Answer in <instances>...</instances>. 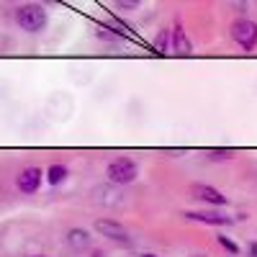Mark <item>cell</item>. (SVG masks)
Returning <instances> with one entry per match:
<instances>
[{
    "instance_id": "6da1fadb",
    "label": "cell",
    "mask_w": 257,
    "mask_h": 257,
    "mask_svg": "<svg viewBox=\"0 0 257 257\" xmlns=\"http://www.w3.org/2000/svg\"><path fill=\"white\" fill-rule=\"evenodd\" d=\"M16 24L24 29L26 34H41L49 24V16L47 8L41 3H26L16 11Z\"/></svg>"
},
{
    "instance_id": "7a4b0ae2",
    "label": "cell",
    "mask_w": 257,
    "mask_h": 257,
    "mask_svg": "<svg viewBox=\"0 0 257 257\" xmlns=\"http://www.w3.org/2000/svg\"><path fill=\"white\" fill-rule=\"evenodd\" d=\"M105 178L111 185H132L139 178V165L132 157H116L105 167Z\"/></svg>"
},
{
    "instance_id": "3957f363",
    "label": "cell",
    "mask_w": 257,
    "mask_h": 257,
    "mask_svg": "<svg viewBox=\"0 0 257 257\" xmlns=\"http://www.w3.org/2000/svg\"><path fill=\"white\" fill-rule=\"evenodd\" d=\"M229 34L234 39V44H237L239 49H244V52H252L257 47V24H254L252 18H244V16L237 18L231 24Z\"/></svg>"
},
{
    "instance_id": "277c9868",
    "label": "cell",
    "mask_w": 257,
    "mask_h": 257,
    "mask_svg": "<svg viewBox=\"0 0 257 257\" xmlns=\"http://www.w3.org/2000/svg\"><path fill=\"white\" fill-rule=\"evenodd\" d=\"M95 231L100 234V237L111 239V242H118V244H126V247L134 242L132 234H128V229H126L123 224L113 221V219H98V221H95Z\"/></svg>"
},
{
    "instance_id": "5b68a950",
    "label": "cell",
    "mask_w": 257,
    "mask_h": 257,
    "mask_svg": "<svg viewBox=\"0 0 257 257\" xmlns=\"http://www.w3.org/2000/svg\"><path fill=\"white\" fill-rule=\"evenodd\" d=\"M41 180H44V170L36 167V165H29L18 173L16 178V188L24 193V196H34V193L41 188Z\"/></svg>"
},
{
    "instance_id": "8992f818",
    "label": "cell",
    "mask_w": 257,
    "mask_h": 257,
    "mask_svg": "<svg viewBox=\"0 0 257 257\" xmlns=\"http://www.w3.org/2000/svg\"><path fill=\"white\" fill-rule=\"evenodd\" d=\"M190 196L196 198V201H201V203H206V206H216V208H221V206L229 203V198L224 196L219 188L206 185V183H193L190 185Z\"/></svg>"
},
{
    "instance_id": "52a82bcc",
    "label": "cell",
    "mask_w": 257,
    "mask_h": 257,
    "mask_svg": "<svg viewBox=\"0 0 257 257\" xmlns=\"http://www.w3.org/2000/svg\"><path fill=\"white\" fill-rule=\"evenodd\" d=\"M183 216L190 219V221L208 224V226H229V224H234V219L226 216V213H221V211H185Z\"/></svg>"
},
{
    "instance_id": "ba28073f",
    "label": "cell",
    "mask_w": 257,
    "mask_h": 257,
    "mask_svg": "<svg viewBox=\"0 0 257 257\" xmlns=\"http://www.w3.org/2000/svg\"><path fill=\"white\" fill-rule=\"evenodd\" d=\"M64 242L70 244V249L75 252H82V249H90L93 244V237H90V231L88 229H82V226H75L67 231V237H64Z\"/></svg>"
},
{
    "instance_id": "9c48e42d",
    "label": "cell",
    "mask_w": 257,
    "mask_h": 257,
    "mask_svg": "<svg viewBox=\"0 0 257 257\" xmlns=\"http://www.w3.org/2000/svg\"><path fill=\"white\" fill-rule=\"evenodd\" d=\"M170 36H173V41H170V49H173L178 57H190V54H193V44H190V39L185 36V31H183L180 24L170 31Z\"/></svg>"
},
{
    "instance_id": "30bf717a",
    "label": "cell",
    "mask_w": 257,
    "mask_h": 257,
    "mask_svg": "<svg viewBox=\"0 0 257 257\" xmlns=\"http://www.w3.org/2000/svg\"><path fill=\"white\" fill-rule=\"evenodd\" d=\"M93 196H95V201L103 203V206H116V203H121V198H113V196H118V193H116L113 188H108V185H98V188L93 190Z\"/></svg>"
},
{
    "instance_id": "8fae6325",
    "label": "cell",
    "mask_w": 257,
    "mask_h": 257,
    "mask_svg": "<svg viewBox=\"0 0 257 257\" xmlns=\"http://www.w3.org/2000/svg\"><path fill=\"white\" fill-rule=\"evenodd\" d=\"M44 175H47L49 185H59V183H64V178H67V167L64 165H52Z\"/></svg>"
},
{
    "instance_id": "7c38bea8",
    "label": "cell",
    "mask_w": 257,
    "mask_h": 257,
    "mask_svg": "<svg viewBox=\"0 0 257 257\" xmlns=\"http://www.w3.org/2000/svg\"><path fill=\"white\" fill-rule=\"evenodd\" d=\"M167 49H170V31L162 29L155 36V54H167Z\"/></svg>"
},
{
    "instance_id": "4fadbf2b",
    "label": "cell",
    "mask_w": 257,
    "mask_h": 257,
    "mask_svg": "<svg viewBox=\"0 0 257 257\" xmlns=\"http://www.w3.org/2000/svg\"><path fill=\"white\" fill-rule=\"evenodd\" d=\"M216 242H219V244H221V247H224V249L231 254V257H237V254L242 252V249H239V244L234 242L231 237H226V234H219V237H216Z\"/></svg>"
},
{
    "instance_id": "5bb4252c",
    "label": "cell",
    "mask_w": 257,
    "mask_h": 257,
    "mask_svg": "<svg viewBox=\"0 0 257 257\" xmlns=\"http://www.w3.org/2000/svg\"><path fill=\"white\" fill-rule=\"evenodd\" d=\"M142 3H144V0H116V6H118L121 11H137Z\"/></svg>"
},
{
    "instance_id": "9a60e30c",
    "label": "cell",
    "mask_w": 257,
    "mask_h": 257,
    "mask_svg": "<svg viewBox=\"0 0 257 257\" xmlns=\"http://www.w3.org/2000/svg\"><path fill=\"white\" fill-rule=\"evenodd\" d=\"M208 157H213V160H231L234 152H231V149H211Z\"/></svg>"
},
{
    "instance_id": "2e32d148",
    "label": "cell",
    "mask_w": 257,
    "mask_h": 257,
    "mask_svg": "<svg viewBox=\"0 0 257 257\" xmlns=\"http://www.w3.org/2000/svg\"><path fill=\"white\" fill-rule=\"evenodd\" d=\"M249 257H257V242H249Z\"/></svg>"
},
{
    "instance_id": "e0dca14e",
    "label": "cell",
    "mask_w": 257,
    "mask_h": 257,
    "mask_svg": "<svg viewBox=\"0 0 257 257\" xmlns=\"http://www.w3.org/2000/svg\"><path fill=\"white\" fill-rule=\"evenodd\" d=\"M139 257H157V254H155V252H142Z\"/></svg>"
},
{
    "instance_id": "ac0fdd59",
    "label": "cell",
    "mask_w": 257,
    "mask_h": 257,
    "mask_svg": "<svg viewBox=\"0 0 257 257\" xmlns=\"http://www.w3.org/2000/svg\"><path fill=\"white\" fill-rule=\"evenodd\" d=\"M29 257H44V254H29Z\"/></svg>"
},
{
    "instance_id": "d6986e66",
    "label": "cell",
    "mask_w": 257,
    "mask_h": 257,
    "mask_svg": "<svg viewBox=\"0 0 257 257\" xmlns=\"http://www.w3.org/2000/svg\"><path fill=\"white\" fill-rule=\"evenodd\" d=\"M193 257H208V254H193Z\"/></svg>"
},
{
    "instance_id": "ffe728a7",
    "label": "cell",
    "mask_w": 257,
    "mask_h": 257,
    "mask_svg": "<svg viewBox=\"0 0 257 257\" xmlns=\"http://www.w3.org/2000/svg\"><path fill=\"white\" fill-rule=\"evenodd\" d=\"M93 257H103V254H100V252H95V254H93Z\"/></svg>"
}]
</instances>
